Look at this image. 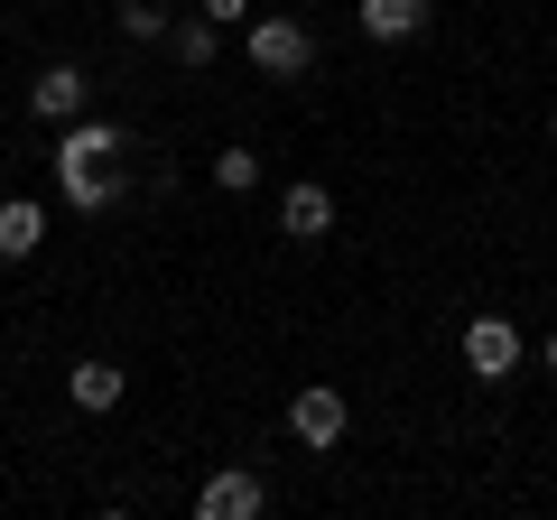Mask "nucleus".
Wrapping results in <instances>:
<instances>
[{
	"instance_id": "4",
	"label": "nucleus",
	"mask_w": 557,
	"mask_h": 520,
	"mask_svg": "<svg viewBox=\"0 0 557 520\" xmlns=\"http://www.w3.org/2000/svg\"><path fill=\"white\" fill-rule=\"evenodd\" d=\"M260 511H270V483H260L251 465H223L196 493V520H260Z\"/></svg>"
},
{
	"instance_id": "5",
	"label": "nucleus",
	"mask_w": 557,
	"mask_h": 520,
	"mask_svg": "<svg viewBox=\"0 0 557 520\" xmlns=\"http://www.w3.org/2000/svg\"><path fill=\"white\" fill-rule=\"evenodd\" d=\"M465 372L474 381H511L520 372V325L511 317H474L465 325Z\"/></svg>"
},
{
	"instance_id": "10",
	"label": "nucleus",
	"mask_w": 557,
	"mask_h": 520,
	"mask_svg": "<svg viewBox=\"0 0 557 520\" xmlns=\"http://www.w3.org/2000/svg\"><path fill=\"white\" fill-rule=\"evenodd\" d=\"M168 57H177L186 75H214V57H223V28L205 20V10H177V20H168Z\"/></svg>"
},
{
	"instance_id": "16",
	"label": "nucleus",
	"mask_w": 557,
	"mask_h": 520,
	"mask_svg": "<svg viewBox=\"0 0 557 520\" xmlns=\"http://www.w3.org/2000/svg\"><path fill=\"white\" fill-rule=\"evenodd\" d=\"M548 140H557V112H548Z\"/></svg>"
},
{
	"instance_id": "8",
	"label": "nucleus",
	"mask_w": 557,
	"mask_h": 520,
	"mask_svg": "<svg viewBox=\"0 0 557 520\" xmlns=\"http://www.w3.org/2000/svg\"><path fill=\"white\" fill-rule=\"evenodd\" d=\"M278 233H288V242H325V233H335V196H325L317 177L278 186Z\"/></svg>"
},
{
	"instance_id": "9",
	"label": "nucleus",
	"mask_w": 557,
	"mask_h": 520,
	"mask_svg": "<svg viewBox=\"0 0 557 520\" xmlns=\"http://www.w3.org/2000/svg\"><path fill=\"white\" fill-rule=\"evenodd\" d=\"M47 233H57V214L38 196H0V260H28Z\"/></svg>"
},
{
	"instance_id": "2",
	"label": "nucleus",
	"mask_w": 557,
	"mask_h": 520,
	"mask_svg": "<svg viewBox=\"0 0 557 520\" xmlns=\"http://www.w3.org/2000/svg\"><path fill=\"white\" fill-rule=\"evenodd\" d=\"M242 57L270 84H298V75H317V28L288 20V10H251V20H242Z\"/></svg>"
},
{
	"instance_id": "1",
	"label": "nucleus",
	"mask_w": 557,
	"mask_h": 520,
	"mask_svg": "<svg viewBox=\"0 0 557 520\" xmlns=\"http://www.w3.org/2000/svg\"><path fill=\"white\" fill-rule=\"evenodd\" d=\"M121 149H131L121 121H65L57 131V168H65V205H75V214H102V205L121 196V177H112Z\"/></svg>"
},
{
	"instance_id": "11",
	"label": "nucleus",
	"mask_w": 557,
	"mask_h": 520,
	"mask_svg": "<svg viewBox=\"0 0 557 520\" xmlns=\"http://www.w3.org/2000/svg\"><path fill=\"white\" fill-rule=\"evenodd\" d=\"M121 391H131V372H121V362H102V354H84L75 372H65V400L94 409V419H102V409H121Z\"/></svg>"
},
{
	"instance_id": "6",
	"label": "nucleus",
	"mask_w": 557,
	"mask_h": 520,
	"mask_svg": "<svg viewBox=\"0 0 557 520\" xmlns=\"http://www.w3.org/2000/svg\"><path fill=\"white\" fill-rule=\"evenodd\" d=\"M84 102H94V75H84V65H47V75L28 84V112H38L47 131H65V121H84Z\"/></svg>"
},
{
	"instance_id": "3",
	"label": "nucleus",
	"mask_w": 557,
	"mask_h": 520,
	"mask_svg": "<svg viewBox=\"0 0 557 520\" xmlns=\"http://www.w3.org/2000/svg\"><path fill=\"white\" fill-rule=\"evenodd\" d=\"M344 428H354V409H344V391H335V381H307L298 400H288V437H298L307 456L344 446Z\"/></svg>"
},
{
	"instance_id": "7",
	"label": "nucleus",
	"mask_w": 557,
	"mask_h": 520,
	"mask_svg": "<svg viewBox=\"0 0 557 520\" xmlns=\"http://www.w3.org/2000/svg\"><path fill=\"white\" fill-rule=\"evenodd\" d=\"M354 28L372 47H409V38H428V0H354Z\"/></svg>"
},
{
	"instance_id": "14",
	"label": "nucleus",
	"mask_w": 557,
	"mask_h": 520,
	"mask_svg": "<svg viewBox=\"0 0 557 520\" xmlns=\"http://www.w3.org/2000/svg\"><path fill=\"white\" fill-rule=\"evenodd\" d=\"M196 10H205V20H214V28H233V20H251V0H196Z\"/></svg>"
},
{
	"instance_id": "15",
	"label": "nucleus",
	"mask_w": 557,
	"mask_h": 520,
	"mask_svg": "<svg viewBox=\"0 0 557 520\" xmlns=\"http://www.w3.org/2000/svg\"><path fill=\"white\" fill-rule=\"evenodd\" d=\"M548 372H557V335H548Z\"/></svg>"
},
{
	"instance_id": "13",
	"label": "nucleus",
	"mask_w": 557,
	"mask_h": 520,
	"mask_svg": "<svg viewBox=\"0 0 557 520\" xmlns=\"http://www.w3.org/2000/svg\"><path fill=\"white\" fill-rule=\"evenodd\" d=\"M214 186L223 196H251L260 186V149H214Z\"/></svg>"
},
{
	"instance_id": "12",
	"label": "nucleus",
	"mask_w": 557,
	"mask_h": 520,
	"mask_svg": "<svg viewBox=\"0 0 557 520\" xmlns=\"http://www.w3.org/2000/svg\"><path fill=\"white\" fill-rule=\"evenodd\" d=\"M112 20H121V38H131V47H168V20H177V10H168V0H121Z\"/></svg>"
}]
</instances>
